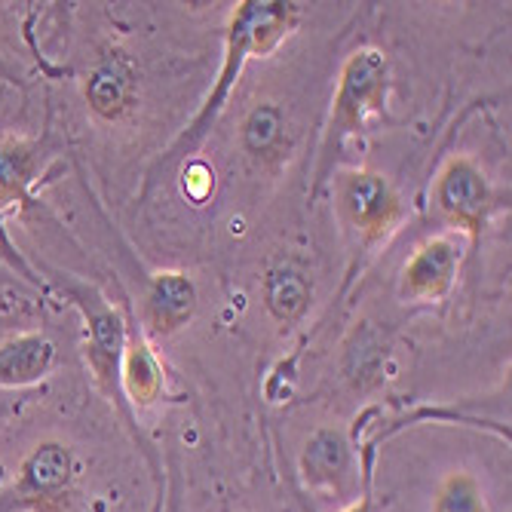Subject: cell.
I'll list each match as a JSON object with an SVG mask.
<instances>
[{
  "label": "cell",
  "mask_w": 512,
  "mask_h": 512,
  "mask_svg": "<svg viewBox=\"0 0 512 512\" xmlns=\"http://www.w3.org/2000/svg\"><path fill=\"white\" fill-rule=\"evenodd\" d=\"M433 512H491V509L482 482L467 470H454L439 482L433 497Z\"/></svg>",
  "instance_id": "obj_16"
},
{
  "label": "cell",
  "mask_w": 512,
  "mask_h": 512,
  "mask_svg": "<svg viewBox=\"0 0 512 512\" xmlns=\"http://www.w3.org/2000/svg\"><path fill=\"white\" fill-rule=\"evenodd\" d=\"M353 451L359 460L362 488H359V497L353 503H347L341 512H378V500H375V451H378V445L362 442V445H353ZM298 506H301V512H316L301 491H298Z\"/></svg>",
  "instance_id": "obj_17"
},
{
  "label": "cell",
  "mask_w": 512,
  "mask_h": 512,
  "mask_svg": "<svg viewBox=\"0 0 512 512\" xmlns=\"http://www.w3.org/2000/svg\"><path fill=\"white\" fill-rule=\"evenodd\" d=\"M83 102L92 117L111 126L135 114L138 102H142V83H138V68L126 50L108 46L92 62V68L83 77Z\"/></svg>",
  "instance_id": "obj_9"
},
{
  "label": "cell",
  "mask_w": 512,
  "mask_h": 512,
  "mask_svg": "<svg viewBox=\"0 0 512 512\" xmlns=\"http://www.w3.org/2000/svg\"><path fill=\"white\" fill-rule=\"evenodd\" d=\"M181 194L194 206H203L215 194V169L200 157L181 163Z\"/></svg>",
  "instance_id": "obj_19"
},
{
  "label": "cell",
  "mask_w": 512,
  "mask_h": 512,
  "mask_svg": "<svg viewBox=\"0 0 512 512\" xmlns=\"http://www.w3.org/2000/svg\"><path fill=\"white\" fill-rule=\"evenodd\" d=\"M56 368V344L43 332H19L0 341V390L31 387Z\"/></svg>",
  "instance_id": "obj_14"
},
{
  "label": "cell",
  "mask_w": 512,
  "mask_h": 512,
  "mask_svg": "<svg viewBox=\"0 0 512 512\" xmlns=\"http://www.w3.org/2000/svg\"><path fill=\"white\" fill-rule=\"evenodd\" d=\"M307 341H301L295 347V353L283 356L273 368H270V375L264 378V396L267 402H289L292 390H295V381H298V362H301V350H304Z\"/></svg>",
  "instance_id": "obj_18"
},
{
  "label": "cell",
  "mask_w": 512,
  "mask_h": 512,
  "mask_svg": "<svg viewBox=\"0 0 512 512\" xmlns=\"http://www.w3.org/2000/svg\"><path fill=\"white\" fill-rule=\"evenodd\" d=\"M0 258H4L25 283H31V286H37V289H46V279L43 276H37V270L25 261V255L19 252V246L10 240V234H7V227H4V218H0Z\"/></svg>",
  "instance_id": "obj_20"
},
{
  "label": "cell",
  "mask_w": 512,
  "mask_h": 512,
  "mask_svg": "<svg viewBox=\"0 0 512 512\" xmlns=\"http://www.w3.org/2000/svg\"><path fill=\"white\" fill-rule=\"evenodd\" d=\"M430 206L442 224L470 240V255H476L491 221L509 212V191L494 188L479 160L451 154L433 178Z\"/></svg>",
  "instance_id": "obj_5"
},
{
  "label": "cell",
  "mask_w": 512,
  "mask_h": 512,
  "mask_svg": "<svg viewBox=\"0 0 512 512\" xmlns=\"http://www.w3.org/2000/svg\"><path fill=\"white\" fill-rule=\"evenodd\" d=\"M126 350L120 365V387L129 408L148 411L166 399V371L154 350V341L142 332V325L135 319V307L126 304Z\"/></svg>",
  "instance_id": "obj_11"
},
{
  "label": "cell",
  "mask_w": 512,
  "mask_h": 512,
  "mask_svg": "<svg viewBox=\"0 0 512 512\" xmlns=\"http://www.w3.org/2000/svg\"><path fill=\"white\" fill-rule=\"evenodd\" d=\"M240 145L258 166H276L289 154V117L276 102H258L240 126Z\"/></svg>",
  "instance_id": "obj_15"
},
{
  "label": "cell",
  "mask_w": 512,
  "mask_h": 512,
  "mask_svg": "<svg viewBox=\"0 0 512 512\" xmlns=\"http://www.w3.org/2000/svg\"><path fill=\"white\" fill-rule=\"evenodd\" d=\"M390 92H393V65L381 46H359V50H353L344 59L338 71L332 108L322 129L310 200H316L325 191V184L332 181V175L341 169V157L353 138H362L371 120L387 114Z\"/></svg>",
  "instance_id": "obj_3"
},
{
  "label": "cell",
  "mask_w": 512,
  "mask_h": 512,
  "mask_svg": "<svg viewBox=\"0 0 512 512\" xmlns=\"http://www.w3.org/2000/svg\"><path fill=\"white\" fill-rule=\"evenodd\" d=\"M200 310V292L191 273L154 270L145 279L135 319L151 341H166L184 332Z\"/></svg>",
  "instance_id": "obj_8"
},
{
  "label": "cell",
  "mask_w": 512,
  "mask_h": 512,
  "mask_svg": "<svg viewBox=\"0 0 512 512\" xmlns=\"http://www.w3.org/2000/svg\"><path fill=\"white\" fill-rule=\"evenodd\" d=\"M332 188L335 218L353 240L356 252L368 255L393 240L408 221V203L396 184L368 166H347L325 184Z\"/></svg>",
  "instance_id": "obj_4"
},
{
  "label": "cell",
  "mask_w": 512,
  "mask_h": 512,
  "mask_svg": "<svg viewBox=\"0 0 512 512\" xmlns=\"http://www.w3.org/2000/svg\"><path fill=\"white\" fill-rule=\"evenodd\" d=\"M43 270H46V286H53L83 319V359H86L92 384L108 399L114 414L129 430L132 442L148 454L154 476L160 479L157 460L142 430H138V414L129 408V402L123 399V387H120V365H123V350H126V313L117 304H111L99 286L83 283L74 273H65L59 267H43Z\"/></svg>",
  "instance_id": "obj_2"
},
{
  "label": "cell",
  "mask_w": 512,
  "mask_h": 512,
  "mask_svg": "<svg viewBox=\"0 0 512 512\" xmlns=\"http://www.w3.org/2000/svg\"><path fill=\"white\" fill-rule=\"evenodd\" d=\"M301 479L307 491H325L341 503H353L362 488L359 460L344 430H316L301 454Z\"/></svg>",
  "instance_id": "obj_10"
},
{
  "label": "cell",
  "mask_w": 512,
  "mask_h": 512,
  "mask_svg": "<svg viewBox=\"0 0 512 512\" xmlns=\"http://www.w3.org/2000/svg\"><path fill=\"white\" fill-rule=\"evenodd\" d=\"M261 298L270 319L283 329H292L313 304V279L295 261H276L261 276Z\"/></svg>",
  "instance_id": "obj_13"
},
{
  "label": "cell",
  "mask_w": 512,
  "mask_h": 512,
  "mask_svg": "<svg viewBox=\"0 0 512 512\" xmlns=\"http://www.w3.org/2000/svg\"><path fill=\"white\" fill-rule=\"evenodd\" d=\"M301 22H304V4H295V0H243V4H237L224 28L221 68L218 77L212 80L209 96L200 105V111L191 117V123L175 135V142L166 151H160V157H154L145 175L142 200L151 194V188L166 172L200 157L212 129L218 126V120L230 105V96L240 86L246 65L273 56L301 28Z\"/></svg>",
  "instance_id": "obj_1"
},
{
  "label": "cell",
  "mask_w": 512,
  "mask_h": 512,
  "mask_svg": "<svg viewBox=\"0 0 512 512\" xmlns=\"http://www.w3.org/2000/svg\"><path fill=\"white\" fill-rule=\"evenodd\" d=\"M463 267V249L451 234H439L424 240L411 252V258L399 270V301L408 307H433L442 304Z\"/></svg>",
  "instance_id": "obj_7"
},
{
  "label": "cell",
  "mask_w": 512,
  "mask_h": 512,
  "mask_svg": "<svg viewBox=\"0 0 512 512\" xmlns=\"http://www.w3.org/2000/svg\"><path fill=\"white\" fill-rule=\"evenodd\" d=\"M80 463L59 439L37 442L19 463L16 479L0 488V512H74Z\"/></svg>",
  "instance_id": "obj_6"
},
{
  "label": "cell",
  "mask_w": 512,
  "mask_h": 512,
  "mask_svg": "<svg viewBox=\"0 0 512 512\" xmlns=\"http://www.w3.org/2000/svg\"><path fill=\"white\" fill-rule=\"evenodd\" d=\"M46 138L4 135L0 138V218L34 206V184L46 166Z\"/></svg>",
  "instance_id": "obj_12"
}]
</instances>
